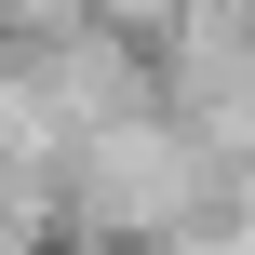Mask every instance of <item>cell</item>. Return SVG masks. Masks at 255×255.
Returning <instances> with one entry per match:
<instances>
[{"instance_id":"obj_1","label":"cell","mask_w":255,"mask_h":255,"mask_svg":"<svg viewBox=\"0 0 255 255\" xmlns=\"http://www.w3.org/2000/svg\"><path fill=\"white\" fill-rule=\"evenodd\" d=\"M81 13H94L108 40H134V54H161V40H175V27L202 13V0H81Z\"/></svg>"}]
</instances>
